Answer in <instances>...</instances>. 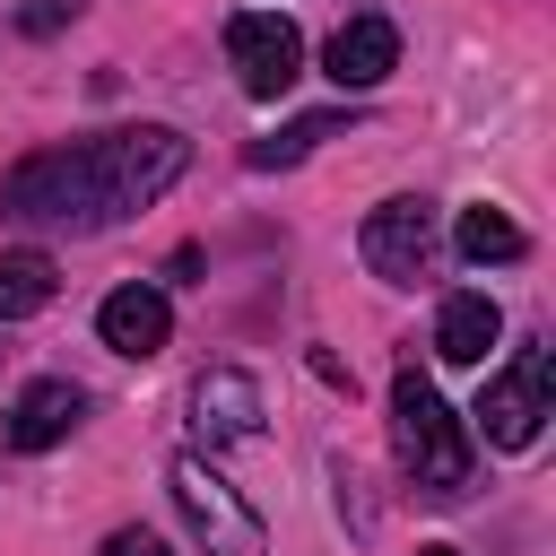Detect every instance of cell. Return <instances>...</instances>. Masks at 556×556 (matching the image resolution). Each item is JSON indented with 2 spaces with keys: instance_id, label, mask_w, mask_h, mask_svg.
Returning <instances> with one entry per match:
<instances>
[{
  "instance_id": "cell-1",
  "label": "cell",
  "mask_w": 556,
  "mask_h": 556,
  "mask_svg": "<svg viewBox=\"0 0 556 556\" xmlns=\"http://www.w3.org/2000/svg\"><path fill=\"white\" fill-rule=\"evenodd\" d=\"M191 165V139L174 122H130V130H96V139H61L35 148L0 174V208L17 226H61V235H104L122 217H139L148 200H165Z\"/></svg>"
},
{
  "instance_id": "cell-2",
  "label": "cell",
  "mask_w": 556,
  "mask_h": 556,
  "mask_svg": "<svg viewBox=\"0 0 556 556\" xmlns=\"http://www.w3.org/2000/svg\"><path fill=\"white\" fill-rule=\"evenodd\" d=\"M391 443H400V469H408L417 495H460L469 486V426L443 408V391L417 365L391 374Z\"/></svg>"
},
{
  "instance_id": "cell-3",
  "label": "cell",
  "mask_w": 556,
  "mask_h": 556,
  "mask_svg": "<svg viewBox=\"0 0 556 556\" xmlns=\"http://www.w3.org/2000/svg\"><path fill=\"white\" fill-rule=\"evenodd\" d=\"M165 486H174V504H182V521H191V539H200L208 556H269L261 513H252V504L208 469V452H174Z\"/></svg>"
},
{
  "instance_id": "cell-4",
  "label": "cell",
  "mask_w": 556,
  "mask_h": 556,
  "mask_svg": "<svg viewBox=\"0 0 556 556\" xmlns=\"http://www.w3.org/2000/svg\"><path fill=\"white\" fill-rule=\"evenodd\" d=\"M547 400H556V356H547V348H521V356L478 391V434H486V443H504V452H530V443H539V426L556 417Z\"/></svg>"
},
{
  "instance_id": "cell-5",
  "label": "cell",
  "mask_w": 556,
  "mask_h": 556,
  "mask_svg": "<svg viewBox=\"0 0 556 556\" xmlns=\"http://www.w3.org/2000/svg\"><path fill=\"white\" fill-rule=\"evenodd\" d=\"M226 61H235V78H243L252 104H278L304 78V35L278 9H235L226 17Z\"/></svg>"
},
{
  "instance_id": "cell-6",
  "label": "cell",
  "mask_w": 556,
  "mask_h": 556,
  "mask_svg": "<svg viewBox=\"0 0 556 556\" xmlns=\"http://www.w3.org/2000/svg\"><path fill=\"white\" fill-rule=\"evenodd\" d=\"M356 252H365V269H374L382 287H417V278L434 269V208H426L417 191L382 200V208L356 226Z\"/></svg>"
},
{
  "instance_id": "cell-7",
  "label": "cell",
  "mask_w": 556,
  "mask_h": 556,
  "mask_svg": "<svg viewBox=\"0 0 556 556\" xmlns=\"http://www.w3.org/2000/svg\"><path fill=\"white\" fill-rule=\"evenodd\" d=\"M321 70H330V87L339 96H365V87H382L391 70H400V26L382 17V9H356L330 43H321Z\"/></svg>"
},
{
  "instance_id": "cell-8",
  "label": "cell",
  "mask_w": 556,
  "mask_h": 556,
  "mask_svg": "<svg viewBox=\"0 0 556 556\" xmlns=\"http://www.w3.org/2000/svg\"><path fill=\"white\" fill-rule=\"evenodd\" d=\"M96 339L113 348V356H156L165 339H174V304H165V287H148V278H130V287H113L104 304H96Z\"/></svg>"
},
{
  "instance_id": "cell-9",
  "label": "cell",
  "mask_w": 556,
  "mask_h": 556,
  "mask_svg": "<svg viewBox=\"0 0 556 556\" xmlns=\"http://www.w3.org/2000/svg\"><path fill=\"white\" fill-rule=\"evenodd\" d=\"M191 426H200V443H252L261 434V382L243 365H208L191 382Z\"/></svg>"
},
{
  "instance_id": "cell-10",
  "label": "cell",
  "mask_w": 556,
  "mask_h": 556,
  "mask_svg": "<svg viewBox=\"0 0 556 556\" xmlns=\"http://www.w3.org/2000/svg\"><path fill=\"white\" fill-rule=\"evenodd\" d=\"M78 417H87V391L70 382V374H43V382H26L17 391V408H9V452H52V443H70L78 434Z\"/></svg>"
},
{
  "instance_id": "cell-11",
  "label": "cell",
  "mask_w": 556,
  "mask_h": 556,
  "mask_svg": "<svg viewBox=\"0 0 556 556\" xmlns=\"http://www.w3.org/2000/svg\"><path fill=\"white\" fill-rule=\"evenodd\" d=\"M495 330H504L495 295H486V287H452L443 313H434V356H443V365H486Z\"/></svg>"
},
{
  "instance_id": "cell-12",
  "label": "cell",
  "mask_w": 556,
  "mask_h": 556,
  "mask_svg": "<svg viewBox=\"0 0 556 556\" xmlns=\"http://www.w3.org/2000/svg\"><path fill=\"white\" fill-rule=\"evenodd\" d=\"M52 295H61V269H52V252H35V243L0 252V321H26V313H43Z\"/></svg>"
},
{
  "instance_id": "cell-13",
  "label": "cell",
  "mask_w": 556,
  "mask_h": 556,
  "mask_svg": "<svg viewBox=\"0 0 556 556\" xmlns=\"http://www.w3.org/2000/svg\"><path fill=\"white\" fill-rule=\"evenodd\" d=\"M452 243H460V261H478V269H486V261H521V252H530V235H521L495 200H469V208H460V226H452Z\"/></svg>"
},
{
  "instance_id": "cell-14",
  "label": "cell",
  "mask_w": 556,
  "mask_h": 556,
  "mask_svg": "<svg viewBox=\"0 0 556 556\" xmlns=\"http://www.w3.org/2000/svg\"><path fill=\"white\" fill-rule=\"evenodd\" d=\"M339 122H348V113H304V122H287L278 139H261V148H252V165H261V174H269V165H295L304 148H321V139H339Z\"/></svg>"
},
{
  "instance_id": "cell-15",
  "label": "cell",
  "mask_w": 556,
  "mask_h": 556,
  "mask_svg": "<svg viewBox=\"0 0 556 556\" xmlns=\"http://www.w3.org/2000/svg\"><path fill=\"white\" fill-rule=\"evenodd\" d=\"M70 17H78V0H26V9H17L26 35H52V26H70Z\"/></svg>"
},
{
  "instance_id": "cell-16",
  "label": "cell",
  "mask_w": 556,
  "mask_h": 556,
  "mask_svg": "<svg viewBox=\"0 0 556 556\" xmlns=\"http://www.w3.org/2000/svg\"><path fill=\"white\" fill-rule=\"evenodd\" d=\"M96 556H174V547H165L156 530H113V539H104Z\"/></svg>"
},
{
  "instance_id": "cell-17",
  "label": "cell",
  "mask_w": 556,
  "mask_h": 556,
  "mask_svg": "<svg viewBox=\"0 0 556 556\" xmlns=\"http://www.w3.org/2000/svg\"><path fill=\"white\" fill-rule=\"evenodd\" d=\"M417 556H460V547H443V539H434V547H417Z\"/></svg>"
}]
</instances>
